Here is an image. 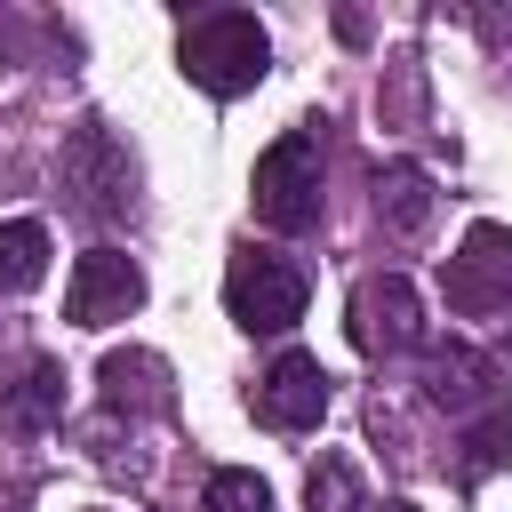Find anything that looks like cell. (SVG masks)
I'll return each instance as SVG.
<instances>
[{
  "label": "cell",
  "mask_w": 512,
  "mask_h": 512,
  "mask_svg": "<svg viewBox=\"0 0 512 512\" xmlns=\"http://www.w3.org/2000/svg\"><path fill=\"white\" fill-rule=\"evenodd\" d=\"M344 328H352V344H360L368 360L416 352V336H424V320H416V288H408L400 272H368V280L352 288V304H344Z\"/></svg>",
  "instance_id": "5"
},
{
  "label": "cell",
  "mask_w": 512,
  "mask_h": 512,
  "mask_svg": "<svg viewBox=\"0 0 512 512\" xmlns=\"http://www.w3.org/2000/svg\"><path fill=\"white\" fill-rule=\"evenodd\" d=\"M304 504H312V512H368V504H360V472H352L344 456H320V464H312Z\"/></svg>",
  "instance_id": "14"
},
{
  "label": "cell",
  "mask_w": 512,
  "mask_h": 512,
  "mask_svg": "<svg viewBox=\"0 0 512 512\" xmlns=\"http://www.w3.org/2000/svg\"><path fill=\"white\" fill-rule=\"evenodd\" d=\"M48 280V224L40 216H8L0 224V296H24Z\"/></svg>",
  "instance_id": "11"
},
{
  "label": "cell",
  "mask_w": 512,
  "mask_h": 512,
  "mask_svg": "<svg viewBox=\"0 0 512 512\" xmlns=\"http://www.w3.org/2000/svg\"><path fill=\"white\" fill-rule=\"evenodd\" d=\"M248 200L272 232H312L320 224V136L312 128H288L280 144L256 152V176H248Z\"/></svg>",
  "instance_id": "2"
},
{
  "label": "cell",
  "mask_w": 512,
  "mask_h": 512,
  "mask_svg": "<svg viewBox=\"0 0 512 512\" xmlns=\"http://www.w3.org/2000/svg\"><path fill=\"white\" fill-rule=\"evenodd\" d=\"M208 512H272V488L256 472L224 464V472H208Z\"/></svg>",
  "instance_id": "15"
},
{
  "label": "cell",
  "mask_w": 512,
  "mask_h": 512,
  "mask_svg": "<svg viewBox=\"0 0 512 512\" xmlns=\"http://www.w3.org/2000/svg\"><path fill=\"white\" fill-rule=\"evenodd\" d=\"M96 384H104V408L120 416H152V408H168V360L160 352H104V368H96Z\"/></svg>",
  "instance_id": "9"
},
{
  "label": "cell",
  "mask_w": 512,
  "mask_h": 512,
  "mask_svg": "<svg viewBox=\"0 0 512 512\" xmlns=\"http://www.w3.org/2000/svg\"><path fill=\"white\" fill-rule=\"evenodd\" d=\"M272 64V40L248 8H208L184 24V80L208 88V96H248Z\"/></svg>",
  "instance_id": "1"
},
{
  "label": "cell",
  "mask_w": 512,
  "mask_h": 512,
  "mask_svg": "<svg viewBox=\"0 0 512 512\" xmlns=\"http://www.w3.org/2000/svg\"><path fill=\"white\" fill-rule=\"evenodd\" d=\"M464 448H472V456H464V480H480L488 464H504V456H512V416L496 408L488 424H472V440H464Z\"/></svg>",
  "instance_id": "16"
},
{
  "label": "cell",
  "mask_w": 512,
  "mask_h": 512,
  "mask_svg": "<svg viewBox=\"0 0 512 512\" xmlns=\"http://www.w3.org/2000/svg\"><path fill=\"white\" fill-rule=\"evenodd\" d=\"M56 408H64V368H56V360H32L24 384L8 392V424L40 432V424H56Z\"/></svg>",
  "instance_id": "13"
},
{
  "label": "cell",
  "mask_w": 512,
  "mask_h": 512,
  "mask_svg": "<svg viewBox=\"0 0 512 512\" xmlns=\"http://www.w3.org/2000/svg\"><path fill=\"white\" fill-rule=\"evenodd\" d=\"M304 296H312L304 264L272 256V248H232V264H224V312H232L248 336L296 328V320H304Z\"/></svg>",
  "instance_id": "3"
},
{
  "label": "cell",
  "mask_w": 512,
  "mask_h": 512,
  "mask_svg": "<svg viewBox=\"0 0 512 512\" xmlns=\"http://www.w3.org/2000/svg\"><path fill=\"white\" fill-rule=\"evenodd\" d=\"M376 208H384V224L392 232H424V216H432V176L424 168H384V184H376Z\"/></svg>",
  "instance_id": "12"
},
{
  "label": "cell",
  "mask_w": 512,
  "mask_h": 512,
  "mask_svg": "<svg viewBox=\"0 0 512 512\" xmlns=\"http://www.w3.org/2000/svg\"><path fill=\"white\" fill-rule=\"evenodd\" d=\"M64 184H80V200H88L96 216H120V208L136 200V192H128V184H136V168H128V152H120L96 120L72 136V152H64Z\"/></svg>",
  "instance_id": "8"
},
{
  "label": "cell",
  "mask_w": 512,
  "mask_h": 512,
  "mask_svg": "<svg viewBox=\"0 0 512 512\" xmlns=\"http://www.w3.org/2000/svg\"><path fill=\"white\" fill-rule=\"evenodd\" d=\"M368 512H416V504H400V496H392V504H368Z\"/></svg>",
  "instance_id": "17"
},
{
  "label": "cell",
  "mask_w": 512,
  "mask_h": 512,
  "mask_svg": "<svg viewBox=\"0 0 512 512\" xmlns=\"http://www.w3.org/2000/svg\"><path fill=\"white\" fill-rule=\"evenodd\" d=\"M256 416L272 432H312L328 416V368L312 352H280L264 376H256Z\"/></svg>",
  "instance_id": "7"
},
{
  "label": "cell",
  "mask_w": 512,
  "mask_h": 512,
  "mask_svg": "<svg viewBox=\"0 0 512 512\" xmlns=\"http://www.w3.org/2000/svg\"><path fill=\"white\" fill-rule=\"evenodd\" d=\"M440 288H448V312H464V320L504 312V304H512V232H504V224H472L464 248L448 256Z\"/></svg>",
  "instance_id": "4"
},
{
  "label": "cell",
  "mask_w": 512,
  "mask_h": 512,
  "mask_svg": "<svg viewBox=\"0 0 512 512\" xmlns=\"http://www.w3.org/2000/svg\"><path fill=\"white\" fill-rule=\"evenodd\" d=\"M136 304H144V272H136V256H120V248H88V256L72 264V288H64V320H72V328L128 320Z\"/></svg>",
  "instance_id": "6"
},
{
  "label": "cell",
  "mask_w": 512,
  "mask_h": 512,
  "mask_svg": "<svg viewBox=\"0 0 512 512\" xmlns=\"http://www.w3.org/2000/svg\"><path fill=\"white\" fill-rule=\"evenodd\" d=\"M496 384H512V368L496 352H472V344H440L432 352V400L440 408H480Z\"/></svg>",
  "instance_id": "10"
}]
</instances>
